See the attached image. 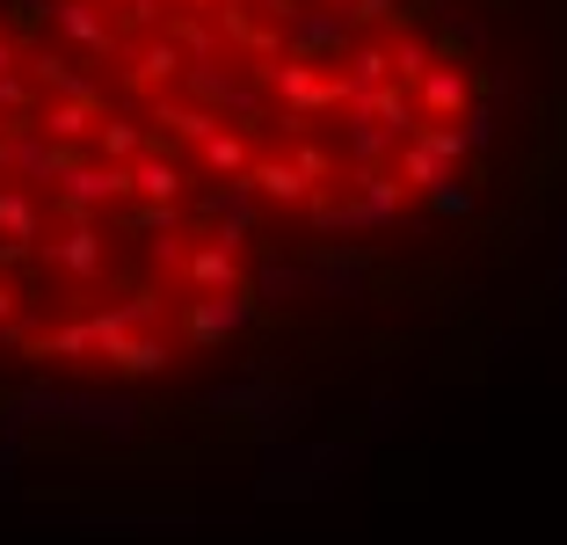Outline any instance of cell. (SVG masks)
Listing matches in <instances>:
<instances>
[{"label": "cell", "instance_id": "6da1fadb", "mask_svg": "<svg viewBox=\"0 0 567 545\" xmlns=\"http://www.w3.org/2000/svg\"><path fill=\"white\" fill-rule=\"evenodd\" d=\"M87 430V436H132L138 400L132 393H95V385H22L0 408V430Z\"/></svg>", "mask_w": 567, "mask_h": 545}, {"label": "cell", "instance_id": "7a4b0ae2", "mask_svg": "<svg viewBox=\"0 0 567 545\" xmlns=\"http://www.w3.org/2000/svg\"><path fill=\"white\" fill-rule=\"evenodd\" d=\"M262 320V298L248 291H189L183 306H175V335H183V349H226L240 342V335Z\"/></svg>", "mask_w": 567, "mask_h": 545}, {"label": "cell", "instance_id": "3957f363", "mask_svg": "<svg viewBox=\"0 0 567 545\" xmlns=\"http://www.w3.org/2000/svg\"><path fill=\"white\" fill-rule=\"evenodd\" d=\"M51 204H59V218L117 212V204H132V161H102V153H81L66 175L51 182Z\"/></svg>", "mask_w": 567, "mask_h": 545}, {"label": "cell", "instance_id": "277c9868", "mask_svg": "<svg viewBox=\"0 0 567 545\" xmlns=\"http://www.w3.org/2000/svg\"><path fill=\"white\" fill-rule=\"evenodd\" d=\"M51 37L81 59H124V22L110 16V0H51Z\"/></svg>", "mask_w": 567, "mask_h": 545}, {"label": "cell", "instance_id": "5b68a950", "mask_svg": "<svg viewBox=\"0 0 567 545\" xmlns=\"http://www.w3.org/2000/svg\"><path fill=\"white\" fill-rule=\"evenodd\" d=\"M44 269L51 277H66V284H95L102 269H110V233H102V218H66V226L51 233L44 248Z\"/></svg>", "mask_w": 567, "mask_h": 545}, {"label": "cell", "instance_id": "8992f818", "mask_svg": "<svg viewBox=\"0 0 567 545\" xmlns=\"http://www.w3.org/2000/svg\"><path fill=\"white\" fill-rule=\"evenodd\" d=\"M342 189L357 197V233H393V226L408 218V197H415L393 161H379V167H350V182H342Z\"/></svg>", "mask_w": 567, "mask_h": 545}, {"label": "cell", "instance_id": "52a82bcc", "mask_svg": "<svg viewBox=\"0 0 567 545\" xmlns=\"http://www.w3.org/2000/svg\"><path fill=\"white\" fill-rule=\"evenodd\" d=\"M197 218L218 233V240H226V248L248 255L255 233H262V218H269V204L255 197V182L240 175V182H226V189H204V197H197Z\"/></svg>", "mask_w": 567, "mask_h": 545}, {"label": "cell", "instance_id": "ba28073f", "mask_svg": "<svg viewBox=\"0 0 567 545\" xmlns=\"http://www.w3.org/2000/svg\"><path fill=\"white\" fill-rule=\"evenodd\" d=\"M284 37H291L299 59H328V66H334V59L357 44V16H350V8H328V0H306V8L284 16Z\"/></svg>", "mask_w": 567, "mask_h": 545}, {"label": "cell", "instance_id": "9c48e42d", "mask_svg": "<svg viewBox=\"0 0 567 545\" xmlns=\"http://www.w3.org/2000/svg\"><path fill=\"white\" fill-rule=\"evenodd\" d=\"M189 73V51L175 44V30H146L138 44H124V88H138V95H161V88H183Z\"/></svg>", "mask_w": 567, "mask_h": 545}, {"label": "cell", "instance_id": "30bf717a", "mask_svg": "<svg viewBox=\"0 0 567 545\" xmlns=\"http://www.w3.org/2000/svg\"><path fill=\"white\" fill-rule=\"evenodd\" d=\"M132 197L138 204H197V167L167 146V138H153L132 161Z\"/></svg>", "mask_w": 567, "mask_h": 545}, {"label": "cell", "instance_id": "8fae6325", "mask_svg": "<svg viewBox=\"0 0 567 545\" xmlns=\"http://www.w3.org/2000/svg\"><path fill=\"white\" fill-rule=\"evenodd\" d=\"M248 263H240V248H226L218 233H197L183 255V291H248Z\"/></svg>", "mask_w": 567, "mask_h": 545}, {"label": "cell", "instance_id": "7c38bea8", "mask_svg": "<svg viewBox=\"0 0 567 545\" xmlns=\"http://www.w3.org/2000/svg\"><path fill=\"white\" fill-rule=\"evenodd\" d=\"M248 182H255V197H262L269 212H306V204L320 197V182L306 175V167L291 161V153H255Z\"/></svg>", "mask_w": 567, "mask_h": 545}, {"label": "cell", "instance_id": "4fadbf2b", "mask_svg": "<svg viewBox=\"0 0 567 545\" xmlns=\"http://www.w3.org/2000/svg\"><path fill=\"white\" fill-rule=\"evenodd\" d=\"M175 349H183L175 328H138V335L102 349V363H110V379H161L167 363H175Z\"/></svg>", "mask_w": 567, "mask_h": 545}, {"label": "cell", "instance_id": "5bb4252c", "mask_svg": "<svg viewBox=\"0 0 567 545\" xmlns=\"http://www.w3.org/2000/svg\"><path fill=\"white\" fill-rule=\"evenodd\" d=\"M306 269H313V298H364L371 284V255H342L334 240H313Z\"/></svg>", "mask_w": 567, "mask_h": 545}, {"label": "cell", "instance_id": "9a60e30c", "mask_svg": "<svg viewBox=\"0 0 567 545\" xmlns=\"http://www.w3.org/2000/svg\"><path fill=\"white\" fill-rule=\"evenodd\" d=\"M146 116H153V124H167V138H183V146H204L212 132H226V116H218L212 102H197L189 88H183V95H175V88H161Z\"/></svg>", "mask_w": 567, "mask_h": 545}, {"label": "cell", "instance_id": "2e32d148", "mask_svg": "<svg viewBox=\"0 0 567 545\" xmlns=\"http://www.w3.org/2000/svg\"><path fill=\"white\" fill-rule=\"evenodd\" d=\"M87 320H95V342L110 349V342H124V335H138V328H167V298L146 284V291L117 298V306H95Z\"/></svg>", "mask_w": 567, "mask_h": 545}, {"label": "cell", "instance_id": "e0dca14e", "mask_svg": "<svg viewBox=\"0 0 567 545\" xmlns=\"http://www.w3.org/2000/svg\"><path fill=\"white\" fill-rule=\"evenodd\" d=\"M415 102H422V116H466L473 110V73L444 51V59L415 81Z\"/></svg>", "mask_w": 567, "mask_h": 545}, {"label": "cell", "instance_id": "ac0fdd59", "mask_svg": "<svg viewBox=\"0 0 567 545\" xmlns=\"http://www.w3.org/2000/svg\"><path fill=\"white\" fill-rule=\"evenodd\" d=\"M334 146H342V161H350V167H379V161H393L401 138L385 132L371 110H350V124H334Z\"/></svg>", "mask_w": 567, "mask_h": 545}, {"label": "cell", "instance_id": "d6986e66", "mask_svg": "<svg viewBox=\"0 0 567 545\" xmlns=\"http://www.w3.org/2000/svg\"><path fill=\"white\" fill-rule=\"evenodd\" d=\"M37 124H44L59 146H87V153H95V124H102V110H95V102H73V95H44Z\"/></svg>", "mask_w": 567, "mask_h": 545}, {"label": "cell", "instance_id": "ffe728a7", "mask_svg": "<svg viewBox=\"0 0 567 545\" xmlns=\"http://www.w3.org/2000/svg\"><path fill=\"white\" fill-rule=\"evenodd\" d=\"M197 167H204V175L240 182V175L255 167V132H248V124H226V132H212V138L197 146Z\"/></svg>", "mask_w": 567, "mask_h": 545}, {"label": "cell", "instance_id": "44dd1931", "mask_svg": "<svg viewBox=\"0 0 567 545\" xmlns=\"http://www.w3.org/2000/svg\"><path fill=\"white\" fill-rule=\"evenodd\" d=\"M22 357H37V363H81V357H102V342H95V320H66V328H51V335H37V342H22Z\"/></svg>", "mask_w": 567, "mask_h": 545}, {"label": "cell", "instance_id": "7402d4cb", "mask_svg": "<svg viewBox=\"0 0 567 545\" xmlns=\"http://www.w3.org/2000/svg\"><path fill=\"white\" fill-rule=\"evenodd\" d=\"M153 116H124V110H102V124H95V153L102 161H138V153L153 146V132H146Z\"/></svg>", "mask_w": 567, "mask_h": 545}, {"label": "cell", "instance_id": "603a6c76", "mask_svg": "<svg viewBox=\"0 0 567 545\" xmlns=\"http://www.w3.org/2000/svg\"><path fill=\"white\" fill-rule=\"evenodd\" d=\"M364 110L379 116V124H385L393 138H415V132H422V102H415V88H408V81H385L379 95L364 102Z\"/></svg>", "mask_w": 567, "mask_h": 545}, {"label": "cell", "instance_id": "cb8c5ba5", "mask_svg": "<svg viewBox=\"0 0 567 545\" xmlns=\"http://www.w3.org/2000/svg\"><path fill=\"white\" fill-rule=\"evenodd\" d=\"M393 167H401V182H408V189H422V197H430V189H436L444 175H458V167L436 161V153L422 146V138H401V146H393Z\"/></svg>", "mask_w": 567, "mask_h": 545}, {"label": "cell", "instance_id": "d4e9b609", "mask_svg": "<svg viewBox=\"0 0 567 545\" xmlns=\"http://www.w3.org/2000/svg\"><path fill=\"white\" fill-rule=\"evenodd\" d=\"M255 298H313V269H306V263H277V255H269V263L255 269Z\"/></svg>", "mask_w": 567, "mask_h": 545}, {"label": "cell", "instance_id": "484cf974", "mask_svg": "<svg viewBox=\"0 0 567 545\" xmlns=\"http://www.w3.org/2000/svg\"><path fill=\"white\" fill-rule=\"evenodd\" d=\"M436 59H444V51H436V44H430V37H415V30H401V22H393V73H401V81H408V88H415V81H422V73H430V66H436Z\"/></svg>", "mask_w": 567, "mask_h": 545}, {"label": "cell", "instance_id": "4316f807", "mask_svg": "<svg viewBox=\"0 0 567 545\" xmlns=\"http://www.w3.org/2000/svg\"><path fill=\"white\" fill-rule=\"evenodd\" d=\"M430 212H436V218H466V212H473V182L444 175V182L430 189Z\"/></svg>", "mask_w": 567, "mask_h": 545}, {"label": "cell", "instance_id": "83f0119b", "mask_svg": "<svg viewBox=\"0 0 567 545\" xmlns=\"http://www.w3.org/2000/svg\"><path fill=\"white\" fill-rule=\"evenodd\" d=\"M37 37L22 30V22H0V73H22V59H30Z\"/></svg>", "mask_w": 567, "mask_h": 545}, {"label": "cell", "instance_id": "f1b7e54d", "mask_svg": "<svg viewBox=\"0 0 567 545\" xmlns=\"http://www.w3.org/2000/svg\"><path fill=\"white\" fill-rule=\"evenodd\" d=\"M458 124H466V138H473V153H487L495 146V110H481V102H473L466 116H458Z\"/></svg>", "mask_w": 567, "mask_h": 545}, {"label": "cell", "instance_id": "f546056e", "mask_svg": "<svg viewBox=\"0 0 567 545\" xmlns=\"http://www.w3.org/2000/svg\"><path fill=\"white\" fill-rule=\"evenodd\" d=\"M357 30H393V0H350Z\"/></svg>", "mask_w": 567, "mask_h": 545}, {"label": "cell", "instance_id": "4dcf8cb0", "mask_svg": "<svg viewBox=\"0 0 567 545\" xmlns=\"http://www.w3.org/2000/svg\"><path fill=\"white\" fill-rule=\"evenodd\" d=\"M371 422H379V430H393V422H401V408H393V393H371Z\"/></svg>", "mask_w": 567, "mask_h": 545}, {"label": "cell", "instance_id": "1f68e13d", "mask_svg": "<svg viewBox=\"0 0 567 545\" xmlns=\"http://www.w3.org/2000/svg\"><path fill=\"white\" fill-rule=\"evenodd\" d=\"M16 465H22V444H16V430H0V480L16 473Z\"/></svg>", "mask_w": 567, "mask_h": 545}, {"label": "cell", "instance_id": "d6a6232c", "mask_svg": "<svg viewBox=\"0 0 567 545\" xmlns=\"http://www.w3.org/2000/svg\"><path fill=\"white\" fill-rule=\"evenodd\" d=\"M22 313V291H16V284H8V277H0V328H8V320H16Z\"/></svg>", "mask_w": 567, "mask_h": 545}, {"label": "cell", "instance_id": "836d02e7", "mask_svg": "<svg viewBox=\"0 0 567 545\" xmlns=\"http://www.w3.org/2000/svg\"><path fill=\"white\" fill-rule=\"evenodd\" d=\"M16 124H22V116H16V110H0V138H8V132H16Z\"/></svg>", "mask_w": 567, "mask_h": 545}, {"label": "cell", "instance_id": "e575fe53", "mask_svg": "<svg viewBox=\"0 0 567 545\" xmlns=\"http://www.w3.org/2000/svg\"><path fill=\"white\" fill-rule=\"evenodd\" d=\"M328 8H350V0H328Z\"/></svg>", "mask_w": 567, "mask_h": 545}]
</instances>
